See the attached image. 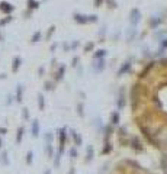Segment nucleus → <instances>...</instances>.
<instances>
[{"mask_svg":"<svg viewBox=\"0 0 167 174\" xmlns=\"http://www.w3.org/2000/svg\"><path fill=\"white\" fill-rule=\"evenodd\" d=\"M22 135H23V128H19L17 135H16V142H20V141H22Z\"/></svg>","mask_w":167,"mask_h":174,"instance_id":"f257e3e1","label":"nucleus"},{"mask_svg":"<svg viewBox=\"0 0 167 174\" xmlns=\"http://www.w3.org/2000/svg\"><path fill=\"white\" fill-rule=\"evenodd\" d=\"M1 162H3L4 165H7V164H9V160H7V154H6V152H3V154H1Z\"/></svg>","mask_w":167,"mask_h":174,"instance_id":"f03ea898","label":"nucleus"},{"mask_svg":"<svg viewBox=\"0 0 167 174\" xmlns=\"http://www.w3.org/2000/svg\"><path fill=\"white\" fill-rule=\"evenodd\" d=\"M32 132H33V137H36V135H38V123H36V121L33 122V126H32Z\"/></svg>","mask_w":167,"mask_h":174,"instance_id":"7ed1b4c3","label":"nucleus"},{"mask_svg":"<svg viewBox=\"0 0 167 174\" xmlns=\"http://www.w3.org/2000/svg\"><path fill=\"white\" fill-rule=\"evenodd\" d=\"M26 162H28V164L32 162V152H28V155H26Z\"/></svg>","mask_w":167,"mask_h":174,"instance_id":"20e7f679","label":"nucleus"},{"mask_svg":"<svg viewBox=\"0 0 167 174\" xmlns=\"http://www.w3.org/2000/svg\"><path fill=\"white\" fill-rule=\"evenodd\" d=\"M1 147H3V142H1V139H0V148H1Z\"/></svg>","mask_w":167,"mask_h":174,"instance_id":"39448f33","label":"nucleus"}]
</instances>
